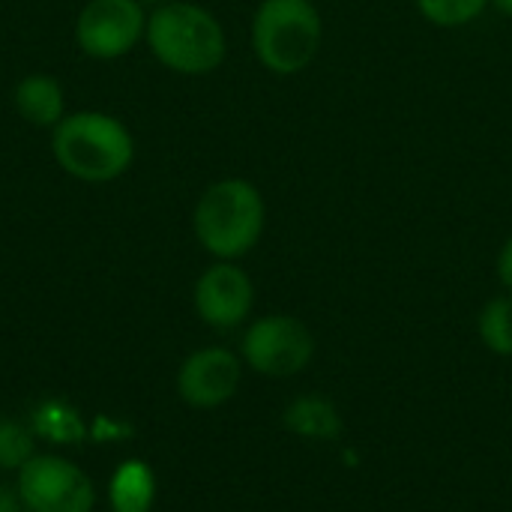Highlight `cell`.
<instances>
[{"instance_id": "1", "label": "cell", "mask_w": 512, "mask_h": 512, "mask_svg": "<svg viewBox=\"0 0 512 512\" xmlns=\"http://www.w3.org/2000/svg\"><path fill=\"white\" fill-rule=\"evenodd\" d=\"M267 201L246 177H222L210 183L192 210L195 240L216 261L246 258L264 237Z\"/></svg>"}, {"instance_id": "2", "label": "cell", "mask_w": 512, "mask_h": 512, "mask_svg": "<svg viewBox=\"0 0 512 512\" xmlns=\"http://www.w3.org/2000/svg\"><path fill=\"white\" fill-rule=\"evenodd\" d=\"M153 57L177 75H210L228 57L222 21L201 3L165 0L147 15L144 33Z\"/></svg>"}, {"instance_id": "3", "label": "cell", "mask_w": 512, "mask_h": 512, "mask_svg": "<svg viewBox=\"0 0 512 512\" xmlns=\"http://www.w3.org/2000/svg\"><path fill=\"white\" fill-rule=\"evenodd\" d=\"M51 153L69 177L108 183L135 162V138L114 114L75 111L51 129Z\"/></svg>"}, {"instance_id": "4", "label": "cell", "mask_w": 512, "mask_h": 512, "mask_svg": "<svg viewBox=\"0 0 512 512\" xmlns=\"http://www.w3.org/2000/svg\"><path fill=\"white\" fill-rule=\"evenodd\" d=\"M255 60L276 78L306 72L324 45V15L315 0H261L252 12Z\"/></svg>"}, {"instance_id": "5", "label": "cell", "mask_w": 512, "mask_h": 512, "mask_svg": "<svg viewBox=\"0 0 512 512\" xmlns=\"http://www.w3.org/2000/svg\"><path fill=\"white\" fill-rule=\"evenodd\" d=\"M240 360L261 378H294L315 360V333L297 315H261L240 339Z\"/></svg>"}, {"instance_id": "6", "label": "cell", "mask_w": 512, "mask_h": 512, "mask_svg": "<svg viewBox=\"0 0 512 512\" xmlns=\"http://www.w3.org/2000/svg\"><path fill=\"white\" fill-rule=\"evenodd\" d=\"M15 492L27 512H93V480L63 456H33L15 477Z\"/></svg>"}, {"instance_id": "7", "label": "cell", "mask_w": 512, "mask_h": 512, "mask_svg": "<svg viewBox=\"0 0 512 512\" xmlns=\"http://www.w3.org/2000/svg\"><path fill=\"white\" fill-rule=\"evenodd\" d=\"M147 33L141 0H87L75 21V42L93 60L126 57Z\"/></svg>"}, {"instance_id": "8", "label": "cell", "mask_w": 512, "mask_h": 512, "mask_svg": "<svg viewBox=\"0 0 512 512\" xmlns=\"http://www.w3.org/2000/svg\"><path fill=\"white\" fill-rule=\"evenodd\" d=\"M192 303L207 327L237 330L255 309V282L237 261H216L198 276Z\"/></svg>"}, {"instance_id": "9", "label": "cell", "mask_w": 512, "mask_h": 512, "mask_svg": "<svg viewBox=\"0 0 512 512\" xmlns=\"http://www.w3.org/2000/svg\"><path fill=\"white\" fill-rule=\"evenodd\" d=\"M243 381V360L228 348H198L177 369V396L198 411L228 405Z\"/></svg>"}, {"instance_id": "10", "label": "cell", "mask_w": 512, "mask_h": 512, "mask_svg": "<svg viewBox=\"0 0 512 512\" xmlns=\"http://www.w3.org/2000/svg\"><path fill=\"white\" fill-rule=\"evenodd\" d=\"M15 108L27 123L39 129H54L66 117V93L57 78L45 72H33L18 81Z\"/></svg>"}, {"instance_id": "11", "label": "cell", "mask_w": 512, "mask_h": 512, "mask_svg": "<svg viewBox=\"0 0 512 512\" xmlns=\"http://www.w3.org/2000/svg\"><path fill=\"white\" fill-rule=\"evenodd\" d=\"M282 426L306 441H336L342 435V414L327 396L306 393L285 408Z\"/></svg>"}, {"instance_id": "12", "label": "cell", "mask_w": 512, "mask_h": 512, "mask_svg": "<svg viewBox=\"0 0 512 512\" xmlns=\"http://www.w3.org/2000/svg\"><path fill=\"white\" fill-rule=\"evenodd\" d=\"M156 504V474L141 459H126L108 480L111 512H150Z\"/></svg>"}, {"instance_id": "13", "label": "cell", "mask_w": 512, "mask_h": 512, "mask_svg": "<svg viewBox=\"0 0 512 512\" xmlns=\"http://www.w3.org/2000/svg\"><path fill=\"white\" fill-rule=\"evenodd\" d=\"M477 336L495 357H512V294H498L483 303L477 315Z\"/></svg>"}, {"instance_id": "14", "label": "cell", "mask_w": 512, "mask_h": 512, "mask_svg": "<svg viewBox=\"0 0 512 512\" xmlns=\"http://www.w3.org/2000/svg\"><path fill=\"white\" fill-rule=\"evenodd\" d=\"M420 18L438 30H459L486 15L489 0H414Z\"/></svg>"}, {"instance_id": "15", "label": "cell", "mask_w": 512, "mask_h": 512, "mask_svg": "<svg viewBox=\"0 0 512 512\" xmlns=\"http://www.w3.org/2000/svg\"><path fill=\"white\" fill-rule=\"evenodd\" d=\"M33 456V432L12 417H0V468L21 471Z\"/></svg>"}, {"instance_id": "16", "label": "cell", "mask_w": 512, "mask_h": 512, "mask_svg": "<svg viewBox=\"0 0 512 512\" xmlns=\"http://www.w3.org/2000/svg\"><path fill=\"white\" fill-rule=\"evenodd\" d=\"M36 417H39V432L51 441H81L84 438V426H81L78 414L60 402L42 405V411Z\"/></svg>"}, {"instance_id": "17", "label": "cell", "mask_w": 512, "mask_h": 512, "mask_svg": "<svg viewBox=\"0 0 512 512\" xmlns=\"http://www.w3.org/2000/svg\"><path fill=\"white\" fill-rule=\"evenodd\" d=\"M495 273H498V282L501 288L512 294V234L501 243L498 249V258H495Z\"/></svg>"}, {"instance_id": "18", "label": "cell", "mask_w": 512, "mask_h": 512, "mask_svg": "<svg viewBox=\"0 0 512 512\" xmlns=\"http://www.w3.org/2000/svg\"><path fill=\"white\" fill-rule=\"evenodd\" d=\"M0 512H27V507L21 504V498H18L15 489L12 492L0 489Z\"/></svg>"}, {"instance_id": "19", "label": "cell", "mask_w": 512, "mask_h": 512, "mask_svg": "<svg viewBox=\"0 0 512 512\" xmlns=\"http://www.w3.org/2000/svg\"><path fill=\"white\" fill-rule=\"evenodd\" d=\"M489 3H492V9H498L501 15L512 18V0H489Z\"/></svg>"}]
</instances>
